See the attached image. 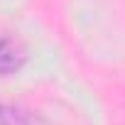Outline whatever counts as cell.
<instances>
[{"label":"cell","mask_w":125,"mask_h":125,"mask_svg":"<svg viewBox=\"0 0 125 125\" xmlns=\"http://www.w3.org/2000/svg\"><path fill=\"white\" fill-rule=\"evenodd\" d=\"M25 61V52L12 39H0V76H8L17 71Z\"/></svg>","instance_id":"cell-1"},{"label":"cell","mask_w":125,"mask_h":125,"mask_svg":"<svg viewBox=\"0 0 125 125\" xmlns=\"http://www.w3.org/2000/svg\"><path fill=\"white\" fill-rule=\"evenodd\" d=\"M0 125H25L22 115L8 105H0Z\"/></svg>","instance_id":"cell-2"}]
</instances>
